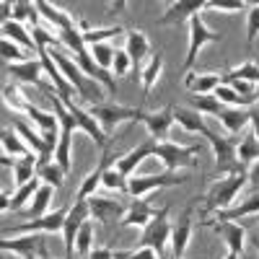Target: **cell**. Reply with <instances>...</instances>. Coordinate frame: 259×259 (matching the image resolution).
Wrapping results in <instances>:
<instances>
[{
	"label": "cell",
	"instance_id": "4dcf8cb0",
	"mask_svg": "<svg viewBox=\"0 0 259 259\" xmlns=\"http://www.w3.org/2000/svg\"><path fill=\"white\" fill-rule=\"evenodd\" d=\"M52 192H55V187H50V184H41L39 187V192L34 194V200H31V205H29V210H26V218H45L47 215V207H50V200H52Z\"/></svg>",
	"mask_w": 259,
	"mask_h": 259
},
{
	"label": "cell",
	"instance_id": "83f0119b",
	"mask_svg": "<svg viewBox=\"0 0 259 259\" xmlns=\"http://www.w3.org/2000/svg\"><path fill=\"white\" fill-rule=\"evenodd\" d=\"M0 140H3V150L8 156H18V158H24V156H31L34 150L26 145V140L21 138L16 130L11 127H3V133H0Z\"/></svg>",
	"mask_w": 259,
	"mask_h": 259
},
{
	"label": "cell",
	"instance_id": "f6af8a7d",
	"mask_svg": "<svg viewBox=\"0 0 259 259\" xmlns=\"http://www.w3.org/2000/svg\"><path fill=\"white\" fill-rule=\"evenodd\" d=\"M256 34H259V8L251 6V8L246 11V47H249V50H251V45H254Z\"/></svg>",
	"mask_w": 259,
	"mask_h": 259
},
{
	"label": "cell",
	"instance_id": "1f68e13d",
	"mask_svg": "<svg viewBox=\"0 0 259 259\" xmlns=\"http://www.w3.org/2000/svg\"><path fill=\"white\" fill-rule=\"evenodd\" d=\"M36 11H39V16H45L50 24L60 31V29H65V26H70L73 24V18L65 13V11H60L57 6H52V3H45V0H39L36 3Z\"/></svg>",
	"mask_w": 259,
	"mask_h": 259
},
{
	"label": "cell",
	"instance_id": "9f6ffc18",
	"mask_svg": "<svg viewBox=\"0 0 259 259\" xmlns=\"http://www.w3.org/2000/svg\"><path fill=\"white\" fill-rule=\"evenodd\" d=\"M39 259H52V254H50V249H47V244L41 246V251H39Z\"/></svg>",
	"mask_w": 259,
	"mask_h": 259
},
{
	"label": "cell",
	"instance_id": "5bb4252c",
	"mask_svg": "<svg viewBox=\"0 0 259 259\" xmlns=\"http://www.w3.org/2000/svg\"><path fill=\"white\" fill-rule=\"evenodd\" d=\"M45 244H47V239H45V236H39V233H24L21 239H3V241H0L3 251H16L24 259H36Z\"/></svg>",
	"mask_w": 259,
	"mask_h": 259
},
{
	"label": "cell",
	"instance_id": "be15d7a7",
	"mask_svg": "<svg viewBox=\"0 0 259 259\" xmlns=\"http://www.w3.org/2000/svg\"><path fill=\"white\" fill-rule=\"evenodd\" d=\"M254 6H256V8H259V0H256V3H254Z\"/></svg>",
	"mask_w": 259,
	"mask_h": 259
},
{
	"label": "cell",
	"instance_id": "6f0895ef",
	"mask_svg": "<svg viewBox=\"0 0 259 259\" xmlns=\"http://www.w3.org/2000/svg\"><path fill=\"white\" fill-rule=\"evenodd\" d=\"M0 205H3V210L11 207V200H8V194H3V200H0Z\"/></svg>",
	"mask_w": 259,
	"mask_h": 259
},
{
	"label": "cell",
	"instance_id": "d6986e66",
	"mask_svg": "<svg viewBox=\"0 0 259 259\" xmlns=\"http://www.w3.org/2000/svg\"><path fill=\"white\" fill-rule=\"evenodd\" d=\"M156 207L150 205L145 197H138V200H133V205L127 207V215L119 221V226H124V228H135V226H140V228H145L150 221L156 218Z\"/></svg>",
	"mask_w": 259,
	"mask_h": 259
},
{
	"label": "cell",
	"instance_id": "7bdbcfd3",
	"mask_svg": "<svg viewBox=\"0 0 259 259\" xmlns=\"http://www.w3.org/2000/svg\"><path fill=\"white\" fill-rule=\"evenodd\" d=\"M36 3H26V0H18V3H13V21H18V24H24V21H31V26H39L36 24Z\"/></svg>",
	"mask_w": 259,
	"mask_h": 259
},
{
	"label": "cell",
	"instance_id": "7dc6e473",
	"mask_svg": "<svg viewBox=\"0 0 259 259\" xmlns=\"http://www.w3.org/2000/svg\"><path fill=\"white\" fill-rule=\"evenodd\" d=\"M207 8L236 13V11H244V8H246V3H241V0H207Z\"/></svg>",
	"mask_w": 259,
	"mask_h": 259
},
{
	"label": "cell",
	"instance_id": "7a4b0ae2",
	"mask_svg": "<svg viewBox=\"0 0 259 259\" xmlns=\"http://www.w3.org/2000/svg\"><path fill=\"white\" fill-rule=\"evenodd\" d=\"M212 145V153H215V171L212 177H233V174H246V166L239 163V140L236 138H221V135H207L205 138Z\"/></svg>",
	"mask_w": 259,
	"mask_h": 259
},
{
	"label": "cell",
	"instance_id": "30bf717a",
	"mask_svg": "<svg viewBox=\"0 0 259 259\" xmlns=\"http://www.w3.org/2000/svg\"><path fill=\"white\" fill-rule=\"evenodd\" d=\"M135 122H143L148 127L150 138L163 143L166 135H168V130H171V124H174V106H163V109H158V112H143L140 109Z\"/></svg>",
	"mask_w": 259,
	"mask_h": 259
},
{
	"label": "cell",
	"instance_id": "91938a15",
	"mask_svg": "<svg viewBox=\"0 0 259 259\" xmlns=\"http://www.w3.org/2000/svg\"><path fill=\"white\" fill-rule=\"evenodd\" d=\"M251 112H254V114H259V101H256V104L251 106Z\"/></svg>",
	"mask_w": 259,
	"mask_h": 259
},
{
	"label": "cell",
	"instance_id": "9a60e30c",
	"mask_svg": "<svg viewBox=\"0 0 259 259\" xmlns=\"http://www.w3.org/2000/svg\"><path fill=\"white\" fill-rule=\"evenodd\" d=\"M192 212H194V207L187 205L184 212L179 215L174 231H171V256H174V259H182L184 251H187L189 236H192Z\"/></svg>",
	"mask_w": 259,
	"mask_h": 259
},
{
	"label": "cell",
	"instance_id": "7402d4cb",
	"mask_svg": "<svg viewBox=\"0 0 259 259\" xmlns=\"http://www.w3.org/2000/svg\"><path fill=\"white\" fill-rule=\"evenodd\" d=\"M249 215H259V192H251L249 197H244L241 205H233L228 210L215 212V218H218V221H233V223H239V218H249Z\"/></svg>",
	"mask_w": 259,
	"mask_h": 259
},
{
	"label": "cell",
	"instance_id": "60d3db41",
	"mask_svg": "<svg viewBox=\"0 0 259 259\" xmlns=\"http://www.w3.org/2000/svg\"><path fill=\"white\" fill-rule=\"evenodd\" d=\"M0 55H3V62L6 65H11V62H26L29 60L26 57V50L18 47L16 41H11L6 36H3V41H0Z\"/></svg>",
	"mask_w": 259,
	"mask_h": 259
},
{
	"label": "cell",
	"instance_id": "d6a6232c",
	"mask_svg": "<svg viewBox=\"0 0 259 259\" xmlns=\"http://www.w3.org/2000/svg\"><path fill=\"white\" fill-rule=\"evenodd\" d=\"M223 75V80H246V83H259V65L256 62H244V65H239V68H228L226 73H221Z\"/></svg>",
	"mask_w": 259,
	"mask_h": 259
},
{
	"label": "cell",
	"instance_id": "681fc988",
	"mask_svg": "<svg viewBox=\"0 0 259 259\" xmlns=\"http://www.w3.org/2000/svg\"><path fill=\"white\" fill-rule=\"evenodd\" d=\"M114 259H161L153 249H138V251H114Z\"/></svg>",
	"mask_w": 259,
	"mask_h": 259
},
{
	"label": "cell",
	"instance_id": "9c48e42d",
	"mask_svg": "<svg viewBox=\"0 0 259 259\" xmlns=\"http://www.w3.org/2000/svg\"><path fill=\"white\" fill-rule=\"evenodd\" d=\"M184 177H174L171 171H166V174H158V177H130L127 179V194H133V197H145L148 192L153 189H161V187H174V184H182Z\"/></svg>",
	"mask_w": 259,
	"mask_h": 259
},
{
	"label": "cell",
	"instance_id": "d4e9b609",
	"mask_svg": "<svg viewBox=\"0 0 259 259\" xmlns=\"http://www.w3.org/2000/svg\"><path fill=\"white\" fill-rule=\"evenodd\" d=\"M249 109H251V106H249ZM249 109H236V106H226V109H223L218 117H215V119H221L223 127L228 130L231 135H239L246 124H251V112H249Z\"/></svg>",
	"mask_w": 259,
	"mask_h": 259
},
{
	"label": "cell",
	"instance_id": "277c9868",
	"mask_svg": "<svg viewBox=\"0 0 259 259\" xmlns=\"http://www.w3.org/2000/svg\"><path fill=\"white\" fill-rule=\"evenodd\" d=\"M85 109H89V114L101 124V130H104L106 138H109L122 122L138 119V112H140V109H133V106H122V104H89Z\"/></svg>",
	"mask_w": 259,
	"mask_h": 259
},
{
	"label": "cell",
	"instance_id": "680465c9",
	"mask_svg": "<svg viewBox=\"0 0 259 259\" xmlns=\"http://www.w3.org/2000/svg\"><path fill=\"white\" fill-rule=\"evenodd\" d=\"M251 244H254V249L259 251V236H254V239H251Z\"/></svg>",
	"mask_w": 259,
	"mask_h": 259
},
{
	"label": "cell",
	"instance_id": "ee69618b",
	"mask_svg": "<svg viewBox=\"0 0 259 259\" xmlns=\"http://www.w3.org/2000/svg\"><path fill=\"white\" fill-rule=\"evenodd\" d=\"M31 36H34V41H36V50H47V47L60 50V47H62L60 36L50 34L47 29H41V26H34V29H31Z\"/></svg>",
	"mask_w": 259,
	"mask_h": 259
},
{
	"label": "cell",
	"instance_id": "f546056e",
	"mask_svg": "<svg viewBox=\"0 0 259 259\" xmlns=\"http://www.w3.org/2000/svg\"><path fill=\"white\" fill-rule=\"evenodd\" d=\"M3 36L16 41V45L24 47V50H36V41H34L31 31H26L24 24H18V21H6L3 24Z\"/></svg>",
	"mask_w": 259,
	"mask_h": 259
},
{
	"label": "cell",
	"instance_id": "5b68a950",
	"mask_svg": "<svg viewBox=\"0 0 259 259\" xmlns=\"http://www.w3.org/2000/svg\"><path fill=\"white\" fill-rule=\"evenodd\" d=\"M210 41H221V34L218 31H210L205 26L202 16H194L189 18V47H187V60H184V73H192V65L197 60L200 50Z\"/></svg>",
	"mask_w": 259,
	"mask_h": 259
},
{
	"label": "cell",
	"instance_id": "ac0fdd59",
	"mask_svg": "<svg viewBox=\"0 0 259 259\" xmlns=\"http://www.w3.org/2000/svg\"><path fill=\"white\" fill-rule=\"evenodd\" d=\"M6 70L11 73V78L21 80V83H31L36 85V89H41V73H45V65H41V60H26V62H11L6 65Z\"/></svg>",
	"mask_w": 259,
	"mask_h": 259
},
{
	"label": "cell",
	"instance_id": "836d02e7",
	"mask_svg": "<svg viewBox=\"0 0 259 259\" xmlns=\"http://www.w3.org/2000/svg\"><path fill=\"white\" fill-rule=\"evenodd\" d=\"M161 68H163V57H161L158 52L150 55V57H148V65H145L143 73H140V78H143V99L150 94V89H153V83H156Z\"/></svg>",
	"mask_w": 259,
	"mask_h": 259
},
{
	"label": "cell",
	"instance_id": "8d00e7d4",
	"mask_svg": "<svg viewBox=\"0 0 259 259\" xmlns=\"http://www.w3.org/2000/svg\"><path fill=\"white\" fill-rule=\"evenodd\" d=\"M236 156H239V163L241 166H251L254 161H259V140L254 138V133L251 135H246L241 143H239V150H236Z\"/></svg>",
	"mask_w": 259,
	"mask_h": 259
},
{
	"label": "cell",
	"instance_id": "6125c7cd",
	"mask_svg": "<svg viewBox=\"0 0 259 259\" xmlns=\"http://www.w3.org/2000/svg\"><path fill=\"white\" fill-rule=\"evenodd\" d=\"M254 223H259V215H254Z\"/></svg>",
	"mask_w": 259,
	"mask_h": 259
},
{
	"label": "cell",
	"instance_id": "c3c4849f",
	"mask_svg": "<svg viewBox=\"0 0 259 259\" xmlns=\"http://www.w3.org/2000/svg\"><path fill=\"white\" fill-rule=\"evenodd\" d=\"M130 68H133V60L127 57V52H124V50H117V55H114V65H112L114 75H127V73H130Z\"/></svg>",
	"mask_w": 259,
	"mask_h": 259
},
{
	"label": "cell",
	"instance_id": "e575fe53",
	"mask_svg": "<svg viewBox=\"0 0 259 259\" xmlns=\"http://www.w3.org/2000/svg\"><path fill=\"white\" fill-rule=\"evenodd\" d=\"M212 96L218 99L221 104H226V106H236V109H249V106H254L251 101H246L241 94H236L231 85H226V83H221L218 89L212 91Z\"/></svg>",
	"mask_w": 259,
	"mask_h": 259
},
{
	"label": "cell",
	"instance_id": "2e32d148",
	"mask_svg": "<svg viewBox=\"0 0 259 259\" xmlns=\"http://www.w3.org/2000/svg\"><path fill=\"white\" fill-rule=\"evenodd\" d=\"M205 226L215 228V233H221L226 244H228V251H233L236 256L244 254V239H246V231L233 223V221H205Z\"/></svg>",
	"mask_w": 259,
	"mask_h": 259
},
{
	"label": "cell",
	"instance_id": "f5cc1de1",
	"mask_svg": "<svg viewBox=\"0 0 259 259\" xmlns=\"http://www.w3.org/2000/svg\"><path fill=\"white\" fill-rule=\"evenodd\" d=\"M249 112H251V109H249ZM251 130H254V138L259 140V114H254V112H251Z\"/></svg>",
	"mask_w": 259,
	"mask_h": 259
},
{
	"label": "cell",
	"instance_id": "44dd1931",
	"mask_svg": "<svg viewBox=\"0 0 259 259\" xmlns=\"http://www.w3.org/2000/svg\"><path fill=\"white\" fill-rule=\"evenodd\" d=\"M221 83H223L221 73H187L184 75V89L192 96H207L218 89Z\"/></svg>",
	"mask_w": 259,
	"mask_h": 259
},
{
	"label": "cell",
	"instance_id": "bcb514c9",
	"mask_svg": "<svg viewBox=\"0 0 259 259\" xmlns=\"http://www.w3.org/2000/svg\"><path fill=\"white\" fill-rule=\"evenodd\" d=\"M104 187H109L114 192H127V177H122L119 171L112 166V168H106V174H104Z\"/></svg>",
	"mask_w": 259,
	"mask_h": 259
},
{
	"label": "cell",
	"instance_id": "11a10c76",
	"mask_svg": "<svg viewBox=\"0 0 259 259\" xmlns=\"http://www.w3.org/2000/svg\"><path fill=\"white\" fill-rule=\"evenodd\" d=\"M124 6H127V3H124V0H117V3H112L109 8H112V13H119V11H122Z\"/></svg>",
	"mask_w": 259,
	"mask_h": 259
},
{
	"label": "cell",
	"instance_id": "8992f818",
	"mask_svg": "<svg viewBox=\"0 0 259 259\" xmlns=\"http://www.w3.org/2000/svg\"><path fill=\"white\" fill-rule=\"evenodd\" d=\"M194 153H197V148H184V145H177V143H156L153 148V156H158L166 166V171L174 174L177 168H192L194 166Z\"/></svg>",
	"mask_w": 259,
	"mask_h": 259
},
{
	"label": "cell",
	"instance_id": "ffe728a7",
	"mask_svg": "<svg viewBox=\"0 0 259 259\" xmlns=\"http://www.w3.org/2000/svg\"><path fill=\"white\" fill-rule=\"evenodd\" d=\"M156 143L158 140H153V138H148V140H143L135 150H130V153H124V156H119L117 158V163H114V168L119 171L122 177H133V171H135V166L145 158V156H153V148H156Z\"/></svg>",
	"mask_w": 259,
	"mask_h": 259
},
{
	"label": "cell",
	"instance_id": "484cf974",
	"mask_svg": "<svg viewBox=\"0 0 259 259\" xmlns=\"http://www.w3.org/2000/svg\"><path fill=\"white\" fill-rule=\"evenodd\" d=\"M18 112H24V114H29V119L39 127V133H57L60 130V122H57V114H47V112H41V109H36L34 104H29L26 99H24V104L18 106Z\"/></svg>",
	"mask_w": 259,
	"mask_h": 259
},
{
	"label": "cell",
	"instance_id": "ba28073f",
	"mask_svg": "<svg viewBox=\"0 0 259 259\" xmlns=\"http://www.w3.org/2000/svg\"><path fill=\"white\" fill-rule=\"evenodd\" d=\"M91 218V207H89V200H75L68 218H65V228H62V241H65V259L73 256V246H75V239H78V231L80 226Z\"/></svg>",
	"mask_w": 259,
	"mask_h": 259
},
{
	"label": "cell",
	"instance_id": "94428289",
	"mask_svg": "<svg viewBox=\"0 0 259 259\" xmlns=\"http://www.w3.org/2000/svg\"><path fill=\"white\" fill-rule=\"evenodd\" d=\"M226 259H239V256H236L233 251H228V254H226Z\"/></svg>",
	"mask_w": 259,
	"mask_h": 259
},
{
	"label": "cell",
	"instance_id": "8fae6325",
	"mask_svg": "<svg viewBox=\"0 0 259 259\" xmlns=\"http://www.w3.org/2000/svg\"><path fill=\"white\" fill-rule=\"evenodd\" d=\"M114 163H117V156H112V150H106V148H104V153H101L99 163L94 166V171L80 182V187H78V192H75V200H89V197H94L96 189H99V184L104 182L106 168H112Z\"/></svg>",
	"mask_w": 259,
	"mask_h": 259
},
{
	"label": "cell",
	"instance_id": "4fadbf2b",
	"mask_svg": "<svg viewBox=\"0 0 259 259\" xmlns=\"http://www.w3.org/2000/svg\"><path fill=\"white\" fill-rule=\"evenodd\" d=\"M89 207H91V215L96 221L106 223L109 226L112 221H122L127 215V207L119 202V200H112V197H99V194H94V197H89Z\"/></svg>",
	"mask_w": 259,
	"mask_h": 259
},
{
	"label": "cell",
	"instance_id": "e0dca14e",
	"mask_svg": "<svg viewBox=\"0 0 259 259\" xmlns=\"http://www.w3.org/2000/svg\"><path fill=\"white\" fill-rule=\"evenodd\" d=\"M65 109H68L73 117H75V122H78V130H83L85 135H89L96 145H101V148H106V135H104V130H101V124L89 114V109H83V106H78V104H65Z\"/></svg>",
	"mask_w": 259,
	"mask_h": 259
},
{
	"label": "cell",
	"instance_id": "52a82bcc",
	"mask_svg": "<svg viewBox=\"0 0 259 259\" xmlns=\"http://www.w3.org/2000/svg\"><path fill=\"white\" fill-rule=\"evenodd\" d=\"M68 212L70 210H65V207H60V210H55V212H47L45 218H34V221H29V223H21V226H13V228H6L3 231V236L8 239V236L13 233H57V231H62L65 228V218H68Z\"/></svg>",
	"mask_w": 259,
	"mask_h": 259
},
{
	"label": "cell",
	"instance_id": "f907efd6",
	"mask_svg": "<svg viewBox=\"0 0 259 259\" xmlns=\"http://www.w3.org/2000/svg\"><path fill=\"white\" fill-rule=\"evenodd\" d=\"M246 177H249V184L254 187V192H259V161H254L246 171Z\"/></svg>",
	"mask_w": 259,
	"mask_h": 259
},
{
	"label": "cell",
	"instance_id": "cb8c5ba5",
	"mask_svg": "<svg viewBox=\"0 0 259 259\" xmlns=\"http://www.w3.org/2000/svg\"><path fill=\"white\" fill-rule=\"evenodd\" d=\"M124 52H127V57H130V60H133V68H138V65L150 55V41H148V36H145L143 31H138V29L127 31V45H124Z\"/></svg>",
	"mask_w": 259,
	"mask_h": 259
},
{
	"label": "cell",
	"instance_id": "816d5d0a",
	"mask_svg": "<svg viewBox=\"0 0 259 259\" xmlns=\"http://www.w3.org/2000/svg\"><path fill=\"white\" fill-rule=\"evenodd\" d=\"M89 259H114V251L112 249H94Z\"/></svg>",
	"mask_w": 259,
	"mask_h": 259
},
{
	"label": "cell",
	"instance_id": "d590c367",
	"mask_svg": "<svg viewBox=\"0 0 259 259\" xmlns=\"http://www.w3.org/2000/svg\"><path fill=\"white\" fill-rule=\"evenodd\" d=\"M39 187H41V179H39V177H34V179H31L29 184H24V187H18L16 194H13V200H11V210H21L26 202H31L34 194L39 192Z\"/></svg>",
	"mask_w": 259,
	"mask_h": 259
},
{
	"label": "cell",
	"instance_id": "ab89813d",
	"mask_svg": "<svg viewBox=\"0 0 259 259\" xmlns=\"http://www.w3.org/2000/svg\"><path fill=\"white\" fill-rule=\"evenodd\" d=\"M91 244H94V223L91 221H85L78 231V239H75V251L80 256L89 259L91 256Z\"/></svg>",
	"mask_w": 259,
	"mask_h": 259
},
{
	"label": "cell",
	"instance_id": "6da1fadb",
	"mask_svg": "<svg viewBox=\"0 0 259 259\" xmlns=\"http://www.w3.org/2000/svg\"><path fill=\"white\" fill-rule=\"evenodd\" d=\"M249 182L246 174H233V177H223L218 179L205 194V207H202V218H207L210 212H221L233 207V200L239 197V192L244 189V184Z\"/></svg>",
	"mask_w": 259,
	"mask_h": 259
},
{
	"label": "cell",
	"instance_id": "7c38bea8",
	"mask_svg": "<svg viewBox=\"0 0 259 259\" xmlns=\"http://www.w3.org/2000/svg\"><path fill=\"white\" fill-rule=\"evenodd\" d=\"M202 8H207V0H174L158 18V26H174L179 21H189L194 16H200Z\"/></svg>",
	"mask_w": 259,
	"mask_h": 259
},
{
	"label": "cell",
	"instance_id": "f35d334b",
	"mask_svg": "<svg viewBox=\"0 0 259 259\" xmlns=\"http://www.w3.org/2000/svg\"><path fill=\"white\" fill-rule=\"evenodd\" d=\"M89 52H91L94 62L99 65L101 70H109L112 65H114V55H117V50H112L109 45H106V41H101V45H91Z\"/></svg>",
	"mask_w": 259,
	"mask_h": 259
},
{
	"label": "cell",
	"instance_id": "3957f363",
	"mask_svg": "<svg viewBox=\"0 0 259 259\" xmlns=\"http://www.w3.org/2000/svg\"><path fill=\"white\" fill-rule=\"evenodd\" d=\"M171 231H174V226L168 223V207H161L156 218L143 228L140 249H153L161 259H166V244H171Z\"/></svg>",
	"mask_w": 259,
	"mask_h": 259
},
{
	"label": "cell",
	"instance_id": "db71d44e",
	"mask_svg": "<svg viewBox=\"0 0 259 259\" xmlns=\"http://www.w3.org/2000/svg\"><path fill=\"white\" fill-rule=\"evenodd\" d=\"M0 163H3V168H13V166H16V158H11V156L6 153L3 158H0Z\"/></svg>",
	"mask_w": 259,
	"mask_h": 259
},
{
	"label": "cell",
	"instance_id": "603a6c76",
	"mask_svg": "<svg viewBox=\"0 0 259 259\" xmlns=\"http://www.w3.org/2000/svg\"><path fill=\"white\" fill-rule=\"evenodd\" d=\"M174 122H179V124L187 130V133H200L202 138L210 135V130H207L202 114L194 112L192 106H174Z\"/></svg>",
	"mask_w": 259,
	"mask_h": 259
},
{
	"label": "cell",
	"instance_id": "4316f807",
	"mask_svg": "<svg viewBox=\"0 0 259 259\" xmlns=\"http://www.w3.org/2000/svg\"><path fill=\"white\" fill-rule=\"evenodd\" d=\"M78 29L83 31V41H85V47H91V45H101V41H109V39H117L124 34L122 26H106V29H91L85 21H78Z\"/></svg>",
	"mask_w": 259,
	"mask_h": 259
},
{
	"label": "cell",
	"instance_id": "b9f144b4",
	"mask_svg": "<svg viewBox=\"0 0 259 259\" xmlns=\"http://www.w3.org/2000/svg\"><path fill=\"white\" fill-rule=\"evenodd\" d=\"M36 177L41 179V182H45V184H50V187H62V179H65V171L52 161V163H47V166H39L36 168Z\"/></svg>",
	"mask_w": 259,
	"mask_h": 259
},
{
	"label": "cell",
	"instance_id": "74e56055",
	"mask_svg": "<svg viewBox=\"0 0 259 259\" xmlns=\"http://www.w3.org/2000/svg\"><path fill=\"white\" fill-rule=\"evenodd\" d=\"M192 109L200 112V114H212V117H218V114L226 109V104H221L212 94H207V96H192Z\"/></svg>",
	"mask_w": 259,
	"mask_h": 259
},
{
	"label": "cell",
	"instance_id": "f1b7e54d",
	"mask_svg": "<svg viewBox=\"0 0 259 259\" xmlns=\"http://www.w3.org/2000/svg\"><path fill=\"white\" fill-rule=\"evenodd\" d=\"M36 166H39V156L31 153V156H24V158H16V166H13V177H16V189L29 184L34 177H36Z\"/></svg>",
	"mask_w": 259,
	"mask_h": 259
}]
</instances>
